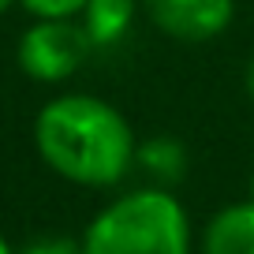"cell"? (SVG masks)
I'll return each instance as SVG.
<instances>
[{
    "label": "cell",
    "mask_w": 254,
    "mask_h": 254,
    "mask_svg": "<svg viewBox=\"0 0 254 254\" xmlns=\"http://www.w3.org/2000/svg\"><path fill=\"white\" fill-rule=\"evenodd\" d=\"M86 254H190V221L165 187L120 194L82 232Z\"/></svg>",
    "instance_id": "2"
},
{
    "label": "cell",
    "mask_w": 254,
    "mask_h": 254,
    "mask_svg": "<svg viewBox=\"0 0 254 254\" xmlns=\"http://www.w3.org/2000/svg\"><path fill=\"white\" fill-rule=\"evenodd\" d=\"M251 202H254V183H251Z\"/></svg>",
    "instance_id": "13"
},
{
    "label": "cell",
    "mask_w": 254,
    "mask_h": 254,
    "mask_svg": "<svg viewBox=\"0 0 254 254\" xmlns=\"http://www.w3.org/2000/svg\"><path fill=\"white\" fill-rule=\"evenodd\" d=\"M202 254H254V202H232L209 217Z\"/></svg>",
    "instance_id": "5"
},
{
    "label": "cell",
    "mask_w": 254,
    "mask_h": 254,
    "mask_svg": "<svg viewBox=\"0 0 254 254\" xmlns=\"http://www.w3.org/2000/svg\"><path fill=\"white\" fill-rule=\"evenodd\" d=\"M131 23H135V0H86V8H82V26L97 53L120 45Z\"/></svg>",
    "instance_id": "7"
},
{
    "label": "cell",
    "mask_w": 254,
    "mask_h": 254,
    "mask_svg": "<svg viewBox=\"0 0 254 254\" xmlns=\"http://www.w3.org/2000/svg\"><path fill=\"white\" fill-rule=\"evenodd\" d=\"M247 94H251V101H254V60H251V67H247Z\"/></svg>",
    "instance_id": "10"
},
{
    "label": "cell",
    "mask_w": 254,
    "mask_h": 254,
    "mask_svg": "<svg viewBox=\"0 0 254 254\" xmlns=\"http://www.w3.org/2000/svg\"><path fill=\"white\" fill-rule=\"evenodd\" d=\"M153 26L176 41H209L228 30L236 0H142Z\"/></svg>",
    "instance_id": "4"
},
{
    "label": "cell",
    "mask_w": 254,
    "mask_h": 254,
    "mask_svg": "<svg viewBox=\"0 0 254 254\" xmlns=\"http://www.w3.org/2000/svg\"><path fill=\"white\" fill-rule=\"evenodd\" d=\"M135 165L142 168V176L150 180V187L172 190L176 183L187 176L190 153L176 135H153V138H146V142L135 146Z\"/></svg>",
    "instance_id": "6"
},
{
    "label": "cell",
    "mask_w": 254,
    "mask_h": 254,
    "mask_svg": "<svg viewBox=\"0 0 254 254\" xmlns=\"http://www.w3.org/2000/svg\"><path fill=\"white\" fill-rule=\"evenodd\" d=\"M86 26L75 19H38L19 38V67L34 82H64L94 56Z\"/></svg>",
    "instance_id": "3"
},
{
    "label": "cell",
    "mask_w": 254,
    "mask_h": 254,
    "mask_svg": "<svg viewBox=\"0 0 254 254\" xmlns=\"http://www.w3.org/2000/svg\"><path fill=\"white\" fill-rule=\"evenodd\" d=\"M0 254H15V247H11L8 239H4V236H0Z\"/></svg>",
    "instance_id": "11"
},
{
    "label": "cell",
    "mask_w": 254,
    "mask_h": 254,
    "mask_svg": "<svg viewBox=\"0 0 254 254\" xmlns=\"http://www.w3.org/2000/svg\"><path fill=\"white\" fill-rule=\"evenodd\" d=\"M38 153L60 180L116 187L135 165V135L116 105L94 94L53 97L34 124Z\"/></svg>",
    "instance_id": "1"
},
{
    "label": "cell",
    "mask_w": 254,
    "mask_h": 254,
    "mask_svg": "<svg viewBox=\"0 0 254 254\" xmlns=\"http://www.w3.org/2000/svg\"><path fill=\"white\" fill-rule=\"evenodd\" d=\"M11 4H15V0H0V15H4V11H8Z\"/></svg>",
    "instance_id": "12"
},
{
    "label": "cell",
    "mask_w": 254,
    "mask_h": 254,
    "mask_svg": "<svg viewBox=\"0 0 254 254\" xmlns=\"http://www.w3.org/2000/svg\"><path fill=\"white\" fill-rule=\"evenodd\" d=\"M15 254H86L82 251V236H64V232H41V236L26 239L23 247H15Z\"/></svg>",
    "instance_id": "8"
},
{
    "label": "cell",
    "mask_w": 254,
    "mask_h": 254,
    "mask_svg": "<svg viewBox=\"0 0 254 254\" xmlns=\"http://www.w3.org/2000/svg\"><path fill=\"white\" fill-rule=\"evenodd\" d=\"M34 19H75L82 15L86 0H19Z\"/></svg>",
    "instance_id": "9"
}]
</instances>
